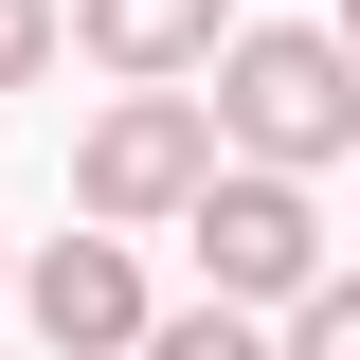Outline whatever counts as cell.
<instances>
[{
    "instance_id": "obj_7",
    "label": "cell",
    "mask_w": 360,
    "mask_h": 360,
    "mask_svg": "<svg viewBox=\"0 0 360 360\" xmlns=\"http://www.w3.org/2000/svg\"><path fill=\"white\" fill-rule=\"evenodd\" d=\"M270 360H360V288L324 270V288H288L270 307Z\"/></svg>"
},
{
    "instance_id": "obj_5",
    "label": "cell",
    "mask_w": 360,
    "mask_h": 360,
    "mask_svg": "<svg viewBox=\"0 0 360 360\" xmlns=\"http://www.w3.org/2000/svg\"><path fill=\"white\" fill-rule=\"evenodd\" d=\"M217 37H234V0H54V54H90L127 90H180Z\"/></svg>"
},
{
    "instance_id": "obj_2",
    "label": "cell",
    "mask_w": 360,
    "mask_h": 360,
    "mask_svg": "<svg viewBox=\"0 0 360 360\" xmlns=\"http://www.w3.org/2000/svg\"><path fill=\"white\" fill-rule=\"evenodd\" d=\"M180 234H198V270H217V288H198V307H288V288H324V270H342V234H324V180H252V162H217L198 180V198H180Z\"/></svg>"
},
{
    "instance_id": "obj_4",
    "label": "cell",
    "mask_w": 360,
    "mask_h": 360,
    "mask_svg": "<svg viewBox=\"0 0 360 360\" xmlns=\"http://www.w3.org/2000/svg\"><path fill=\"white\" fill-rule=\"evenodd\" d=\"M0 288H18V324H37L54 360H127L144 342V252H127V234H37Z\"/></svg>"
},
{
    "instance_id": "obj_1",
    "label": "cell",
    "mask_w": 360,
    "mask_h": 360,
    "mask_svg": "<svg viewBox=\"0 0 360 360\" xmlns=\"http://www.w3.org/2000/svg\"><path fill=\"white\" fill-rule=\"evenodd\" d=\"M198 72H217L198 127H217V162H252V180H324L360 144V54L324 37V18H234Z\"/></svg>"
},
{
    "instance_id": "obj_8",
    "label": "cell",
    "mask_w": 360,
    "mask_h": 360,
    "mask_svg": "<svg viewBox=\"0 0 360 360\" xmlns=\"http://www.w3.org/2000/svg\"><path fill=\"white\" fill-rule=\"evenodd\" d=\"M54 72V0H0V90H37Z\"/></svg>"
},
{
    "instance_id": "obj_9",
    "label": "cell",
    "mask_w": 360,
    "mask_h": 360,
    "mask_svg": "<svg viewBox=\"0 0 360 360\" xmlns=\"http://www.w3.org/2000/svg\"><path fill=\"white\" fill-rule=\"evenodd\" d=\"M0 270H18V252H0Z\"/></svg>"
},
{
    "instance_id": "obj_6",
    "label": "cell",
    "mask_w": 360,
    "mask_h": 360,
    "mask_svg": "<svg viewBox=\"0 0 360 360\" xmlns=\"http://www.w3.org/2000/svg\"><path fill=\"white\" fill-rule=\"evenodd\" d=\"M127 360H270V324H252V307H144Z\"/></svg>"
},
{
    "instance_id": "obj_3",
    "label": "cell",
    "mask_w": 360,
    "mask_h": 360,
    "mask_svg": "<svg viewBox=\"0 0 360 360\" xmlns=\"http://www.w3.org/2000/svg\"><path fill=\"white\" fill-rule=\"evenodd\" d=\"M217 180V127H198V90H108L72 144V217L90 234H180V198Z\"/></svg>"
}]
</instances>
